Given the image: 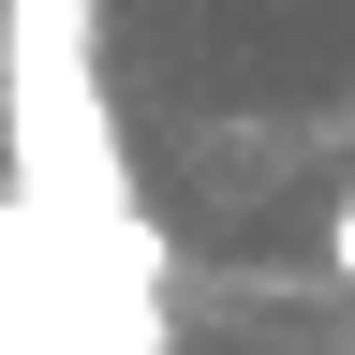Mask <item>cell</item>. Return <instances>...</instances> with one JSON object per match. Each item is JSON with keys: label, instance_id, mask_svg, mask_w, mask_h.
<instances>
[{"label": "cell", "instance_id": "cell-1", "mask_svg": "<svg viewBox=\"0 0 355 355\" xmlns=\"http://www.w3.org/2000/svg\"><path fill=\"white\" fill-rule=\"evenodd\" d=\"M326 266H340V296H355V178H340V207H326Z\"/></svg>", "mask_w": 355, "mask_h": 355}]
</instances>
